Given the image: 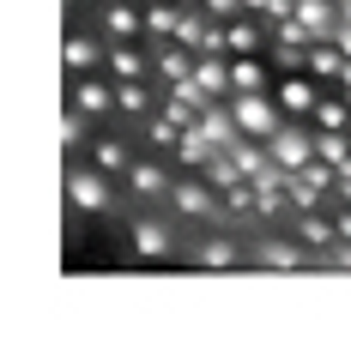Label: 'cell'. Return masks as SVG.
<instances>
[{
    "instance_id": "cell-1",
    "label": "cell",
    "mask_w": 351,
    "mask_h": 338,
    "mask_svg": "<svg viewBox=\"0 0 351 338\" xmlns=\"http://www.w3.org/2000/svg\"><path fill=\"white\" fill-rule=\"evenodd\" d=\"M230 115H237V127H243L248 139H273L285 121H291L273 91H230Z\"/></svg>"
},
{
    "instance_id": "cell-2",
    "label": "cell",
    "mask_w": 351,
    "mask_h": 338,
    "mask_svg": "<svg viewBox=\"0 0 351 338\" xmlns=\"http://www.w3.org/2000/svg\"><path fill=\"white\" fill-rule=\"evenodd\" d=\"M267 151H273V164H285V169H303L309 157H315V127H291V121H285L279 133L267 139Z\"/></svg>"
},
{
    "instance_id": "cell-3",
    "label": "cell",
    "mask_w": 351,
    "mask_h": 338,
    "mask_svg": "<svg viewBox=\"0 0 351 338\" xmlns=\"http://www.w3.org/2000/svg\"><path fill=\"white\" fill-rule=\"evenodd\" d=\"M170 200L182 205V211H188V218H224V211H230V205H224V194H218V187H200V181H176L170 187Z\"/></svg>"
},
{
    "instance_id": "cell-4",
    "label": "cell",
    "mask_w": 351,
    "mask_h": 338,
    "mask_svg": "<svg viewBox=\"0 0 351 338\" xmlns=\"http://www.w3.org/2000/svg\"><path fill=\"white\" fill-rule=\"evenodd\" d=\"M67 205H79V211H109V181L97 169H67Z\"/></svg>"
},
{
    "instance_id": "cell-5",
    "label": "cell",
    "mask_w": 351,
    "mask_h": 338,
    "mask_svg": "<svg viewBox=\"0 0 351 338\" xmlns=\"http://www.w3.org/2000/svg\"><path fill=\"white\" fill-rule=\"evenodd\" d=\"M297 18L315 31V42H333V31L346 25V12H339V0H297Z\"/></svg>"
},
{
    "instance_id": "cell-6",
    "label": "cell",
    "mask_w": 351,
    "mask_h": 338,
    "mask_svg": "<svg viewBox=\"0 0 351 338\" xmlns=\"http://www.w3.org/2000/svg\"><path fill=\"white\" fill-rule=\"evenodd\" d=\"M273 97L285 103V115H315V103H321V91H315V73L303 79V73H285V85L273 91Z\"/></svg>"
},
{
    "instance_id": "cell-7",
    "label": "cell",
    "mask_w": 351,
    "mask_h": 338,
    "mask_svg": "<svg viewBox=\"0 0 351 338\" xmlns=\"http://www.w3.org/2000/svg\"><path fill=\"white\" fill-rule=\"evenodd\" d=\"M200 127H206V139H212V145H237V139H243L237 115H230V97H212L206 109H200Z\"/></svg>"
},
{
    "instance_id": "cell-8",
    "label": "cell",
    "mask_w": 351,
    "mask_h": 338,
    "mask_svg": "<svg viewBox=\"0 0 351 338\" xmlns=\"http://www.w3.org/2000/svg\"><path fill=\"white\" fill-rule=\"evenodd\" d=\"M194 61H200V55H194L188 42H176V36H170V42H158V55H152V67L164 73L170 85H176V79H194Z\"/></svg>"
},
{
    "instance_id": "cell-9",
    "label": "cell",
    "mask_w": 351,
    "mask_h": 338,
    "mask_svg": "<svg viewBox=\"0 0 351 338\" xmlns=\"http://www.w3.org/2000/svg\"><path fill=\"white\" fill-rule=\"evenodd\" d=\"M194 79L206 85L212 97H230V91H237V79H230V55H212V49L194 61Z\"/></svg>"
},
{
    "instance_id": "cell-10",
    "label": "cell",
    "mask_w": 351,
    "mask_h": 338,
    "mask_svg": "<svg viewBox=\"0 0 351 338\" xmlns=\"http://www.w3.org/2000/svg\"><path fill=\"white\" fill-rule=\"evenodd\" d=\"M254 260H261L267 272H297V266H315V260H309V254H303L297 242H261V254H254Z\"/></svg>"
},
{
    "instance_id": "cell-11",
    "label": "cell",
    "mask_w": 351,
    "mask_h": 338,
    "mask_svg": "<svg viewBox=\"0 0 351 338\" xmlns=\"http://www.w3.org/2000/svg\"><path fill=\"white\" fill-rule=\"evenodd\" d=\"M230 79H237V91H273V73L261 55H230Z\"/></svg>"
},
{
    "instance_id": "cell-12",
    "label": "cell",
    "mask_w": 351,
    "mask_h": 338,
    "mask_svg": "<svg viewBox=\"0 0 351 338\" xmlns=\"http://www.w3.org/2000/svg\"><path fill=\"white\" fill-rule=\"evenodd\" d=\"M212 151H218V145H212V139H206V127L194 121V127H182V139H176V151H170V157H182V164H194V169H206V157H212Z\"/></svg>"
},
{
    "instance_id": "cell-13",
    "label": "cell",
    "mask_w": 351,
    "mask_h": 338,
    "mask_svg": "<svg viewBox=\"0 0 351 338\" xmlns=\"http://www.w3.org/2000/svg\"><path fill=\"white\" fill-rule=\"evenodd\" d=\"M104 31L115 36V42H128V36L145 31V12H140V6H128V0H115V6L104 12Z\"/></svg>"
},
{
    "instance_id": "cell-14",
    "label": "cell",
    "mask_w": 351,
    "mask_h": 338,
    "mask_svg": "<svg viewBox=\"0 0 351 338\" xmlns=\"http://www.w3.org/2000/svg\"><path fill=\"white\" fill-rule=\"evenodd\" d=\"M134 254H140V260H164V254H170V230L152 224V218H140V224H134Z\"/></svg>"
},
{
    "instance_id": "cell-15",
    "label": "cell",
    "mask_w": 351,
    "mask_h": 338,
    "mask_svg": "<svg viewBox=\"0 0 351 338\" xmlns=\"http://www.w3.org/2000/svg\"><path fill=\"white\" fill-rule=\"evenodd\" d=\"M346 61L351 55H339V42H309V73L315 79H346Z\"/></svg>"
},
{
    "instance_id": "cell-16",
    "label": "cell",
    "mask_w": 351,
    "mask_h": 338,
    "mask_svg": "<svg viewBox=\"0 0 351 338\" xmlns=\"http://www.w3.org/2000/svg\"><path fill=\"white\" fill-rule=\"evenodd\" d=\"M297 236H303V248H309V254H321V248H333V236H339V224H327V218H315V211H303Z\"/></svg>"
},
{
    "instance_id": "cell-17",
    "label": "cell",
    "mask_w": 351,
    "mask_h": 338,
    "mask_svg": "<svg viewBox=\"0 0 351 338\" xmlns=\"http://www.w3.org/2000/svg\"><path fill=\"white\" fill-rule=\"evenodd\" d=\"M176 25H182V12H176V0H158V6H145V31L158 36V42H170Z\"/></svg>"
},
{
    "instance_id": "cell-18",
    "label": "cell",
    "mask_w": 351,
    "mask_h": 338,
    "mask_svg": "<svg viewBox=\"0 0 351 338\" xmlns=\"http://www.w3.org/2000/svg\"><path fill=\"white\" fill-rule=\"evenodd\" d=\"M104 67L115 73V79H140V73L152 67V61H145V55H134L128 42H115V49H109V55H104Z\"/></svg>"
},
{
    "instance_id": "cell-19",
    "label": "cell",
    "mask_w": 351,
    "mask_h": 338,
    "mask_svg": "<svg viewBox=\"0 0 351 338\" xmlns=\"http://www.w3.org/2000/svg\"><path fill=\"white\" fill-rule=\"evenodd\" d=\"M73 103H79L85 115H109V109H115V91H109V85H97V79H85V85L73 91Z\"/></svg>"
},
{
    "instance_id": "cell-20",
    "label": "cell",
    "mask_w": 351,
    "mask_h": 338,
    "mask_svg": "<svg viewBox=\"0 0 351 338\" xmlns=\"http://www.w3.org/2000/svg\"><path fill=\"white\" fill-rule=\"evenodd\" d=\"M104 55H97V42L91 36H67V49H61V67H73V73H85V67H97Z\"/></svg>"
},
{
    "instance_id": "cell-21",
    "label": "cell",
    "mask_w": 351,
    "mask_h": 338,
    "mask_svg": "<svg viewBox=\"0 0 351 338\" xmlns=\"http://www.w3.org/2000/svg\"><path fill=\"white\" fill-rule=\"evenodd\" d=\"M194 260H200L206 272H230V266H237V242H224V236H218V242H200Z\"/></svg>"
},
{
    "instance_id": "cell-22",
    "label": "cell",
    "mask_w": 351,
    "mask_h": 338,
    "mask_svg": "<svg viewBox=\"0 0 351 338\" xmlns=\"http://www.w3.org/2000/svg\"><path fill=\"white\" fill-rule=\"evenodd\" d=\"M128 181H134L140 194H170V169H158V164H134Z\"/></svg>"
},
{
    "instance_id": "cell-23",
    "label": "cell",
    "mask_w": 351,
    "mask_h": 338,
    "mask_svg": "<svg viewBox=\"0 0 351 338\" xmlns=\"http://www.w3.org/2000/svg\"><path fill=\"white\" fill-rule=\"evenodd\" d=\"M115 109L121 115H145L152 109V97L140 91V79H115Z\"/></svg>"
},
{
    "instance_id": "cell-24",
    "label": "cell",
    "mask_w": 351,
    "mask_h": 338,
    "mask_svg": "<svg viewBox=\"0 0 351 338\" xmlns=\"http://www.w3.org/2000/svg\"><path fill=\"white\" fill-rule=\"evenodd\" d=\"M206 12H182V25H176V42H188V49H194V55H200V49H206Z\"/></svg>"
},
{
    "instance_id": "cell-25",
    "label": "cell",
    "mask_w": 351,
    "mask_h": 338,
    "mask_svg": "<svg viewBox=\"0 0 351 338\" xmlns=\"http://www.w3.org/2000/svg\"><path fill=\"white\" fill-rule=\"evenodd\" d=\"M145 133H152V145H164V151H176V139H182V121H176L170 109H164V115H152V121H145Z\"/></svg>"
},
{
    "instance_id": "cell-26",
    "label": "cell",
    "mask_w": 351,
    "mask_h": 338,
    "mask_svg": "<svg viewBox=\"0 0 351 338\" xmlns=\"http://www.w3.org/2000/svg\"><path fill=\"white\" fill-rule=\"evenodd\" d=\"M315 127H351V103L346 97H321L315 103Z\"/></svg>"
},
{
    "instance_id": "cell-27",
    "label": "cell",
    "mask_w": 351,
    "mask_h": 338,
    "mask_svg": "<svg viewBox=\"0 0 351 338\" xmlns=\"http://www.w3.org/2000/svg\"><path fill=\"white\" fill-rule=\"evenodd\" d=\"M97 169H109V175H128V169H134V157H128L115 139H104V145H97Z\"/></svg>"
},
{
    "instance_id": "cell-28",
    "label": "cell",
    "mask_w": 351,
    "mask_h": 338,
    "mask_svg": "<svg viewBox=\"0 0 351 338\" xmlns=\"http://www.w3.org/2000/svg\"><path fill=\"white\" fill-rule=\"evenodd\" d=\"M79 139H85V109H79V103H73L67 115H61V145H67V151H73V145H79Z\"/></svg>"
},
{
    "instance_id": "cell-29",
    "label": "cell",
    "mask_w": 351,
    "mask_h": 338,
    "mask_svg": "<svg viewBox=\"0 0 351 338\" xmlns=\"http://www.w3.org/2000/svg\"><path fill=\"white\" fill-rule=\"evenodd\" d=\"M315 266H339V272H351V242H339L333 254H315Z\"/></svg>"
},
{
    "instance_id": "cell-30",
    "label": "cell",
    "mask_w": 351,
    "mask_h": 338,
    "mask_svg": "<svg viewBox=\"0 0 351 338\" xmlns=\"http://www.w3.org/2000/svg\"><path fill=\"white\" fill-rule=\"evenodd\" d=\"M333 224H339V242H351V211H339Z\"/></svg>"
},
{
    "instance_id": "cell-31",
    "label": "cell",
    "mask_w": 351,
    "mask_h": 338,
    "mask_svg": "<svg viewBox=\"0 0 351 338\" xmlns=\"http://www.w3.org/2000/svg\"><path fill=\"white\" fill-rule=\"evenodd\" d=\"M339 12H346V18H351V0H339Z\"/></svg>"
},
{
    "instance_id": "cell-32",
    "label": "cell",
    "mask_w": 351,
    "mask_h": 338,
    "mask_svg": "<svg viewBox=\"0 0 351 338\" xmlns=\"http://www.w3.org/2000/svg\"><path fill=\"white\" fill-rule=\"evenodd\" d=\"M346 103H351V85H346Z\"/></svg>"
}]
</instances>
